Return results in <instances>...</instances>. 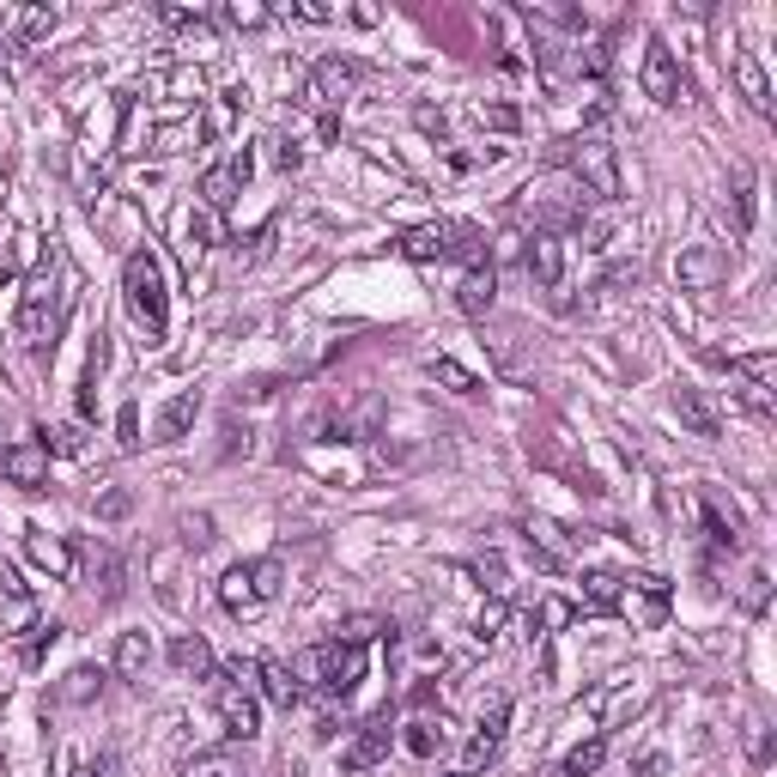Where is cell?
<instances>
[{"label": "cell", "instance_id": "1", "mask_svg": "<svg viewBox=\"0 0 777 777\" xmlns=\"http://www.w3.org/2000/svg\"><path fill=\"white\" fill-rule=\"evenodd\" d=\"M516 213H523V219H535V231L565 238V231H578V225L590 219V195H583L565 171H547V176H535V183L523 188Z\"/></svg>", "mask_w": 777, "mask_h": 777}, {"label": "cell", "instance_id": "2", "mask_svg": "<svg viewBox=\"0 0 777 777\" xmlns=\"http://www.w3.org/2000/svg\"><path fill=\"white\" fill-rule=\"evenodd\" d=\"M553 159L565 164V176L583 188L590 201H619L626 195V176H619V152L602 134H578V140H559Z\"/></svg>", "mask_w": 777, "mask_h": 777}, {"label": "cell", "instance_id": "3", "mask_svg": "<svg viewBox=\"0 0 777 777\" xmlns=\"http://www.w3.org/2000/svg\"><path fill=\"white\" fill-rule=\"evenodd\" d=\"M55 267H61V255L43 250L37 274L25 279V292H19V341H25L31 353L55 346V329H61V298L67 292H55Z\"/></svg>", "mask_w": 777, "mask_h": 777}, {"label": "cell", "instance_id": "4", "mask_svg": "<svg viewBox=\"0 0 777 777\" xmlns=\"http://www.w3.org/2000/svg\"><path fill=\"white\" fill-rule=\"evenodd\" d=\"M122 292H128L134 322H140L146 334H164V322H171V292H164L159 255H152V250H134L128 262H122Z\"/></svg>", "mask_w": 777, "mask_h": 777}, {"label": "cell", "instance_id": "5", "mask_svg": "<svg viewBox=\"0 0 777 777\" xmlns=\"http://www.w3.org/2000/svg\"><path fill=\"white\" fill-rule=\"evenodd\" d=\"M298 681H317L329 698H353V686L365 681V644H346V638H329V644L304 650L298 656Z\"/></svg>", "mask_w": 777, "mask_h": 777}, {"label": "cell", "instance_id": "6", "mask_svg": "<svg viewBox=\"0 0 777 777\" xmlns=\"http://www.w3.org/2000/svg\"><path fill=\"white\" fill-rule=\"evenodd\" d=\"M358 80H365V67H358L353 55H322V61L304 73L298 104H304V110H322V116H329L334 104H346V98L358 92Z\"/></svg>", "mask_w": 777, "mask_h": 777}, {"label": "cell", "instance_id": "7", "mask_svg": "<svg viewBox=\"0 0 777 777\" xmlns=\"http://www.w3.org/2000/svg\"><path fill=\"white\" fill-rule=\"evenodd\" d=\"M729 267H735V250H723V243H686L681 262H674V279H681V292H717L729 279Z\"/></svg>", "mask_w": 777, "mask_h": 777}, {"label": "cell", "instance_id": "8", "mask_svg": "<svg viewBox=\"0 0 777 777\" xmlns=\"http://www.w3.org/2000/svg\"><path fill=\"white\" fill-rule=\"evenodd\" d=\"M644 98L650 104H662V110H674V104H686V73H681V61H674V49L662 37H650L644 43Z\"/></svg>", "mask_w": 777, "mask_h": 777}, {"label": "cell", "instance_id": "9", "mask_svg": "<svg viewBox=\"0 0 777 777\" xmlns=\"http://www.w3.org/2000/svg\"><path fill=\"white\" fill-rule=\"evenodd\" d=\"M255 159L250 152H231L225 164H213V171H201V207L207 213H231V201L243 195V183H250Z\"/></svg>", "mask_w": 777, "mask_h": 777}, {"label": "cell", "instance_id": "10", "mask_svg": "<svg viewBox=\"0 0 777 777\" xmlns=\"http://www.w3.org/2000/svg\"><path fill=\"white\" fill-rule=\"evenodd\" d=\"M0 475L13 480V487L37 492L43 480H49V449H43V432H25L19 444L0 449Z\"/></svg>", "mask_w": 777, "mask_h": 777}, {"label": "cell", "instance_id": "11", "mask_svg": "<svg viewBox=\"0 0 777 777\" xmlns=\"http://www.w3.org/2000/svg\"><path fill=\"white\" fill-rule=\"evenodd\" d=\"M389 747H396V723L389 717H370V723H358V735L346 741V753H341V765L346 772H377L382 759H389Z\"/></svg>", "mask_w": 777, "mask_h": 777}, {"label": "cell", "instance_id": "12", "mask_svg": "<svg viewBox=\"0 0 777 777\" xmlns=\"http://www.w3.org/2000/svg\"><path fill=\"white\" fill-rule=\"evenodd\" d=\"M213 705H219V723H225V735H231V741H255V735H262V705L250 698V686L225 681L219 693H213Z\"/></svg>", "mask_w": 777, "mask_h": 777}, {"label": "cell", "instance_id": "13", "mask_svg": "<svg viewBox=\"0 0 777 777\" xmlns=\"http://www.w3.org/2000/svg\"><path fill=\"white\" fill-rule=\"evenodd\" d=\"M523 267H528V279H535V286H559V279H565V243H559L553 231H528Z\"/></svg>", "mask_w": 777, "mask_h": 777}, {"label": "cell", "instance_id": "14", "mask_svg": "<svg viewBox=\"0 0 777 777\" xmlns=\"http://www.w3.org/2000/svg\"><path fill=\"white\" fill-rule=\"evenodd\" d=\"M255 686H262V698L279 705V711H292L304 698V681L292 674V662H255Z\"/></svg>", "mask_w": 777, "mask_h": 777}, {"label": "cell", "instance_id": "15", "mask_svg": "<svg viewBox=\"0 0 777 777\" xmlns=\"http://www.w3.org/2000/svg\"><path fill=\"white\" fill-rule=\"evenodd\" d=\"M583 607H590V614H619V607H626V578L607 571V565L583 571Z\"/></svg>", "mask_w": 777, "mask_h": 777}, {"label": "cell", "instance_id": "16", "mask_svg": "<svg viewBox=\"0 0 777 777\" xmlns=\"http://www.w3.org/2000/svg\"><path fill=\"white\" fill-rule=\"evenodd\" d=\"M401 262H444L449 255V225H413V231H401Z\"/></svg>", "mask_w": 777, "mask_h": 777}, {"label": "cell", "instance_id": "17", "mask_svg": "<svg viewBox=\"0 0 777 777\" xmlns=\"http://www.w3.org/2000/svg\"><path fill=\"white\" fill-rule=\"evenodd\" d=\"M25 553L37 559L49 578H73V547L61 535H43V528H25Z\"/></svg>", "mask_w": 777, "mask_h": 777}, {"label": "cell", "instance_id": "18", "mask_svg": "<svg viewBox=\"0 0 777 777\" xmlns=\"http://www.w3.org/2000/svg\"><path fill=\"white\" fill-rule=\"evenodd\" d=\"M171 662L188 674V681H213V669H219L201 632H176V638H171Z\"/></svg>", "mask_w": 777, "mask_h": 777}, {"label": "cell", "instance_id": "19", "mask_svg": "<svg viewBox=\"0 0 777 777\" xmlns=\"http://www.w3.org/2000/svg\"><path fill=\"white\" fill-rule=\"evenodd\" d=\"M674 413H681V425L693 437H717L723 432V420H717V408L705 396H698V389H674Z\"/></svg>", "mask_w": 777, "mask_h": 777}, {"label": "cell", "instance_id": "20", "mask_svg": "<svg viewBox=\"0 0 777 777\" xmlns=\"http://www.w3.org/2000/svg\"><path fill=\"white\" fill-rule=\"evenodd\" d=\"M456 310H461V317H487V310H492V267H461Z\"/></svg>", "mask_w": 777, "mask_h": 777}, {"label": "cell", "instance_id": "21", "mask_svg": "<svg viewBox=\"0 0 777 777\" xmlns=\"http://www.w3.org/2000/svg\"><path fill=\"white\" fill-rule=\"evenodd\" d=\"M122 578H128V571H122V559L110 553V547H98L92 565H85V590H92L98 602H116V595H122Z\"/></svg>", "mask_w": 777, "mask_h": 777}, {"label": "cell", "instance_id": "22", "mask_svg": "<svg viewBox=\"0 0 777 777\" xmlns=\"http://www.w3.org/2000/svg\"><path fill=\"white\" fill-rule=\"evenodd\" d=\"M401 747H408L413 759H437V753L449 747V723H444V717H437V723H432V717H413L408 735H401Z\"/></svg>", "mask_w": 777, "mask_h": 777}, {"label": "cell", "instance_id": "23", "mask_svg": "<svg viewBox=\"0 0 777 777\" xmlns=\"http://www.w3.org/2000/svg\"><path fill=\"white\" fill-rule=\"evenodd\" d=\"M195 413H201V389H183V396L164 401V413H159V444H176V437L195 425Z\"/></svg>", "mask_w": 777, "mask_h": 777}, {"label": "cell", "instance_id": "24", "mask_svg": "<svg viewBox=\"0 0 777 777\" xmlns=\"http://www.w3.org/2000/svg\"><path fill=\"white\" fill-rule=\"evenodd\" d=\"M735 85H741V98H747V104L759 110V116H772V80H765V67L753 61L747 49L735 55Z\"/></svg>", "mask_w": 777, "mask_h": 777}, {"label": "cell", "instance_id": "25", "mask_svg": "<svg viewBox=\"0 0 777 777\" xmlns=\"http://www.w3.org/2000/svg\"><path fill=\"white\" fill-rule=\"evenodd\" d=\"M146 669H152V638H146V632H122L116 638V674H122V681H146Z\"/></svg>", "mask_w": 777, "mask_h": 777}, {"label": "cell", "instance_id": "26", "mask_svg": "<svg viewBox=\"0 0 777 777\" xmlns=\"http://www.w3.org/2000/svg\"><path fill=\"white\" fill-rule=\"evenodd\" d=\"M425 370H432V377L444 382L449 396H461V401H475V396H480V377H475L468 365H456L449 353H432V358H425Z\"/></svg>", "mask_w": 777, "mask_h": 777}, {"label": "cell", "instance_id": "27", "mask_svg": "<svg viewBox=\"0 0 777 777\" xmlns=\"http://www.w3.org/2000/svg\"><path fill=\"white\" fill-rule=\"evenodd\" d=\"M729 377L735 382H747V389H777V353H741V358H729Z\"/></svg>", "mask_w": 777, "mask_h": 777}, {"label": "cell", "instance_id": "28", "mask_svg": "<svg viewBox=\"0 0 777 777\" xmlns=\"http://www.w3.org/2000/svg\"><path fill=\"white\" fill-rule=\"evenodd\" d=\"M219 602L231 607V614H255V607H262V602H255V583H250V565L225 571V578H219Z\"/></svg>", "mask_w": 777, "mask_h": 777}, {"label": "cell", "instance_id": "29", "mask_svg": "<svg viewBox=\"0 0 777 777\" xmlns=\"http://www.w3.org/2000/svg\"><path fill=\"white\" fill-rule=\"evenodd\" d=\"M602 759H607V735H590V741H578V747L565 753V765H559L553 777H595Z\"/></svg>", "mask_w": 777, "mask_h": 777}, {"label": "cell", "instance_id": "30", "mask_svg": "<svg viewBox=\"0 0 777 777\" xmlns=\"http://www.w3.org/2000/svg\"><path fill=\"white\" fill-rule=\"evenodd\" d=\"M504 729H511V693H492L487 705H480V717H475V735L499 747V741H504Z\"/></svg>", "mask_w": 777, "mask_h": 777}, {"label": "cell", "instance_id": "31", "mask_svg": "<svg viewBox=\"0 0 777 777\" xmlns=\"http://www.w3.org/2000/svg\"><path fill=\"white\" fill-rule=\"evenodd\" d=\"M523 19H528V25H547V31H583L578 7H553V0H528Z\"/></svg>", "mask_w": 777, "mask_h": 777}, {"label": "cell", "instance_id": "32", "mask_svg": "<svg viewBox=\"0 0 777 777\" xmlns=\"http://www.w3.org/2000/svg\"><path fill=\"white\" fill-rule=\"evenodd\" d=\"M146 92H171V98H195V104H201L207 80H201V67H176V73H152V80H146Z\"/></svg>", "mask_w": 777, "mask_h": 777}, {"label": "cell", "instance_id": "33", "mask_svg": "<svg viewBox=\"0 0 777 777\" xmlns=\"http://www.w3.org/2000/svg\"><path fill=\"white\" fill-rule=\"evenodd\" d=\"M571 619H578V607H571L565 595H540L535 619H528V638H535V632H565Z\"/></svg>", "mask_w": 777, "mask_h": 777}, {"label": "cell", "instance_id": "34", "mask_svg": "<svg viewBox=\"0 0 777 777\" xmlns=\"http://www.w3.org/2000/svg\"><path fill=\"white\" fill-rule=\"evenodd\" d=\"M7 25L31 43V37H49V31L61 25V13H55V7H13V13H7Z\"/></svg>", "mask_w": 777, "mask_h": 777}, {"label": "cell", "instance_id": "35", "mask_svg": "<svg viewBox=\"0 0 777 777\" xmlns=\"http://www.w3.org/2000/svg\"><path fill=\"white\" fill-rule=\"evenodd\" d=\"M250 583H255V602H274L286 590V559L267 553V559H250Z\"/></svg>", "mask_w": 777, "mask_h": 777}, {"label": "cell", "instance_id": "36", "mask_svg": "<svg viewBox=\"0 0 777 777\" xmlns=\"http://www.w3.org/2000/svg\"><path fill=\"white\" fill-rule=\"evenodd\" d=\"M735 238H747L753 231V164H735Z\"/></svg>", "mask_w": 777, "mask_h": 777}, {"label": "cell", "instance_id": "37", "mask_svg": "<svg viewBox=\"0 0 777 777\" xmlns=\"http://www.w3.org/2000/svg\"><path fill=\"white\" fill-rule=\"evenodd\" d=\"M183 777H243V772H238V759H231L225 747H213V753H195V759L183 765Z\"/></svg>", "mask_w": 777, "mask_h": 777}, {"label": "cell", "instance_id": "38", "mask_svg": "<svg viewBox=\"0 0 777 777\" xmlns=\"http://www.w3.org/2000/svg\"><path fill=\"white\" fill-rule=\"evenodd\" d=\"M475 578L487 583V595H499V602L511 595V565H504L499 553H480V559H475Z\"/></svg>", "mask_w": 777, "mask_h": 777}, {"label": "cell", "instance_id": "39", "mask_svg": "<svg viewBox=\"0 0 777 777\" xmlns=\"http://www.w3.org/2000/svg\"><path fill=\"white\" fill-rule=\"evenodd\" d=\"M504 619H511V602H499V595H487V607L475 614V638L480 644H492V638L504 632Z\"/></svg>", "mask_w": 777, "mask_h": 777}, {"label": "cell", "instance_id": "40", "mask_svg": "<svg viewBox=\"0 0 777 777\" xmlns=\"http://www.w3.org/2000/svg\"><path fill=\"white\" fill-rule=\"evenodd\" d=\"M213 243H219V213L195 207V213H188V255H195V250H213Z\"/></svg>", "mask_w": 777, "mask_h": 777}, {"label": "cell", "instance_id": "41", "mask_svg": "<svg viewBox=\"0 0 777 777\" xmlns=\"http://www.w3.org/2000/svg\"><path fill=\"white\" fill-rule=\"evenodd\" d=\"M632 590L644 595V619L656 626V619L669 614V578H632Z\"/></svg>", "mask_w": 777, "mask_h": 777}, {"label": "cell", "instance_id": "42", "mask_svg": "<svg viewBox=\"0 0 777 777\" xmlns=\"http://www.w3.org/2000/svg\"><path fill=\"white\" fill-rule=\"evenodd\" d=\"M705 535H711V547H723V553H735L741 547V535H735V523H729L717 504H705Z\"/></svg>", "mask_w": 777, "mask_h": 777}, {"label": "cell", "instance_id": "43", "mask_svg": "<svg viewBox=\"0 0 777 777\" xmlns=\"http://www.w3.org/2000/svg\"><path fill=\"white\" fill-rule=\"evenodd\" d=\"M377 632H389L377 614H353V619H341V632H334V638H346V644H370Z\"/></svg>", "mask_w": 777, "mask_h": 777}, {"label": "cell", "instance_id": "44", "mask_svg": "<svg viewBox=\"0 0 777 777\" xmlns=\"http://www.w3.org/2000/svg\"><path fill=\"white\" fill-rule=\"evenodd\" d=\"M492 759H499V747H492V741H480V735H468V747H461V765H456V772L475 777V772H487Z\"/></svg>", "mask_w": 777, "mask_h": 777}, {"label": "cell", "instance_id": "45", "mask_svg": "<svg viewBox=\"0 0 777 777\" xmlns=\"http://www.w3.org/2000/svg\"><path fill=\"white\" fill-rule=\"evenodd\" d=\"M765 602H772V578H765L759 565L747 571V583H741V607H747V614H765Z\"/></svg>", "mask_w": 777, "mask_h": 777}, {"label": "cell", "instance_id": "46", "mask_svg": "<svg viewBox=\"0 0 777 777\" xmlns=\"http://www.w3.org/2000/svg\"><path fill=\"white\" fill-rule=\"evenodd\" d=\"M225 19L238 31H255V25H267V19H279L274 7H255V0H238V7H225Z\"/></svg>", "mask_w": 777, "mask_h": 777}, {"label": "cell", "instance_id": "47", "mask_svg": "<svg viewBox=\"0 0 777 777\" xmlns=\"http://www.w3.org/2000/svg\"><path fill=\"white\" fill-rule=\"evenodd\" d=\"M98 686H104V674H98V669H73V674H67V686H61V698H73V705H85V698H92Z\"/></svg>", "mask_w": 777, "mask_h": 777}, {"label": "cell", "instance_id": "48", "mask_svg": "<svg viewBox=\"0 0 777 777\" xmlns=\"http://www.w3.org/2000/svg\"><path fill=\"white\" fill-rule=\"evenodd\" d=\"M480 122L499 128V134H516V128H523V110H516V104H480Z\"/></svg>", "mask_w": 777, "mask_h": 777}, {"label": "cell", "instance_id": "49", "mask_svg": "<svg viewBox=\"0 0 777 777\" xmlns=\"http://www.w3.org/2000/svg\"><path fill=\"white\" fill-rule=\"evenodd\" d=\"M183 540L195 547V553H207L213 547V516H183Z\"/></svg>", "mask_w": 777, "mask_h": 777}, {"label": "cell", "instance_id": "50", "mask_svg": "<svg viewBox=\"0 0 777 777\" xmlns=\"http://www.w3.org/2000/svg\"><path fill=\"white\" fill-rule=\"evenodd\" d=\"M128 511H134V499L122 487H110L104 499H98V516H104V523H116V516H128Z\"/></svg>", "mask_w": 777, "mask_h": 777}, {"label": "cell", "instance_id": "51", "mask_svg": "<svg viewBox=\"0 0 777 777\" xmlns=\"http://www.w3.org/2000/svg\"><path fill=\"white\" fill-rule=\"evenodd\" d=\"M286 19H304V25H329L334 7H322V0H298V7H286Z\"/></svg>", "mask_w": 777, "mask_h": 777}, {"label": "cell", "instance_id": "52", "mask_svg": "<svg viewBox=\"0 0 777 777\" xmlns=\"http://www.w3.org/2000/svg\"><path fill=\"white\" fill-rule=\"evenodd\" d=\"M116 437H122V449H140V413H134V408H122Z\"/></svg>", "mask_w": 777, "mask_h": 777}, {"label": "cell", "instance_id": "53", "mask_svg": "<svg viewBox=\"0 0 777 777\" xmlns=\"http://www.w3.org/2000/svg\"><path fill=\"white\" fill-rule=\"evenodd\" d=\"M413 122H420L425 134H437V140H444V128H449V122H444V110H432V104H420V110H413Z\"/></svg>", "mask_w": 777, "mask_h": 777}, {"label": "cell", "instance_id": "54", "mask_svg": "<svg viewBox=\"0 0 777 777\" xmlns=\"http://www.w3.org/2000/svg\"><path fill=\"white\" fill-rule=\"evenodd\" d=\"M456 777H461V772H456Z\"/></svg>", "mask_w": 777, "mask_h": 777}]
</instances>
